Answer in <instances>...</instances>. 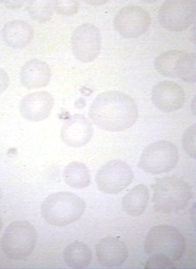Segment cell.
Here are the masks:
<instances>
[{
    "label": "cell",
    "instance_id": "6da1fadb",
    "mask_svg": "<svg viewBox=\"0 0 196 269\" xmlns=\"http://www.w3.org/2000/svg\"><path fill=\"white\" fill-rule=\"evenodd\" d=\"M138 110L134 99L119 91L101 93L93 101L89 116L100 129L112 132L130 128L138 118Z\"/></svg>",
    "mask_w": 196,
    "mask_h": 269
},
{
    "label": "cell",
    "instance_id": "7a4b0ae2",
    "mask_svg": "<svg viewBox=\"0 0 196 269\" xmlns=\"http://www.w3.org/2000/svg\"><path fill=\"white\" fill-rule=\"evenodd\" d=\"M153 192L154 210L169 214L185 209L193 196L191 187L181 178L165 176L157 178L151 186Z\"/></svg>",
    "mask_w": 196,
    "mask_h": 269
},
{
    "label": "cell",
    "instance_id": "3957f363",
    "mask_svg": "<svg viewBox=\"0 0 196 269\" xmlns=\"http://www.w3.org/2000/svg\"><path fill=\"white\" fill-rule=\"evenodd\" d=\"M84 201L71 192L52 193L43 201L41 215L49 224L55 226H67L77 220L83 214Z\"/></svg>",
    "mask_w": 196,
    "mask_h": 269
},
{
    "label": "cell",
    "instance_id": "277c9868",
    "mask_svg": "<svg viewBox=\"0 0 196 269\" xmlns=\"http://www.w3.org/2000/svg\"><path fill=\"white\" fill-rule=\"evenodd\" d=\"M144 245L147 254L162 255L173 262L178 261L183 256L186 241L177 228L162 224L149 230L145 237Z\"/></svg>",
    "mask_w": 196,
    "mask_h": 269
},
{
    "label": "cell",
    "instance_id": "5b68a950",
    "mask_svg": "<svg viewBox=\"0 0 196 269\" xmlns=\"http://www.w3.org/2000/svg\"><path fill=\"white\" fill-rule=\"evenodd\" d=\"M37 241L34 226L25 220H17L6 228L2 239L3 250L10 259H24L31 254Z\"/></svg>",
    "mask_w": 196,
    "mask_h": 269
},
{
    "label": "cell",
    "instance_id": "8992f818",
    "mask_svg": "<svg viewBox=\"0 0 196 269\" xmlns=\"http://www.w3.org/2000/svg\"><path fill=\"white\" fill-rule=\"evenodd\" d=\"M178 150L172 142L159 140L151 143L143 150L138 166L146 172L160 174L168 172L176 166Z\"/></svg>",
    "mask_w": 196,
    "mask_h": 269
},
{
    "label": "cell",
    "instance_id": "52a82bcc",
    "mask_svg": "<svg viewBox=\"0 0 196 269\" xmlns=\"http://www.w3.org/2000/svg\"><path fill=\"white\" fill-rule=\"evenodd\" d=\"M133 178L128 164L121 160H113L100 167L96 174V182L101 192L116 194L126 188Z\"/></svg>",
    "mask_w": 196,
    "mask_h": 269
},
{
    "label": "cell",
    "instance_id": "ba28073f",
    "mask_svg": "<svg viewBox=\"0 0 196 269\" xmlns=\"http://www.w3.org/2000/svg\"><path fill=\"white\" fill-rule=\"evenodd\" d=\"M196 8L194 0H166L158 12L159 23L171 31H183L194 22Z\"/></svg>",
    "mask_w": 196,
    "mask_h": 269
},
{
    "label": "cell",
    "instance_id": "9c48e42d",
    "mask_svg": "<svg viewBox=\"0 0 196 269\" xmlns=\"http://www.w3.org/2000/svg\"><path fill=\"white\" fill-rule=\"evenodd\" d=\"M71 44L76 59L83 63L93 61L99 54L101 49V38L98 28L89 23L78 26L72 34Z\"/></svg>",
    "mask_w": 196,
    "mask_h": 269
},
{
    "label": "cell",
    "instance_id": "30bf717a",
    "mask_svg": "<svg viewBox=\"0 0 196 269\" xmlns=\"http://www.w3.org/2000/svg\"><path fill=\"white\" fill-rule=\"evenodd\" d=\"M150 23L148 12L142 7L135 5L122 8L114 19L115 29L125 38H135L143 35L148 30Z\"/></svg>",
    "mask_w": 196,
    "mask_h": 269
},
{
    "label": "cell",
    "instance_id": "8fae6325",
    "mask_svg": "<svg viewBox=\"0 0 196 269\" xmlns=\"http://www.w3.org/2000/svg\"><path fill=\"white\" fill-rule=\"evenodd\" d=\"M151 99L161 111L170 113L182 107L185 100L183 89L176 82L165 80L158 82L152 88Z\"/></svg>",
    "mask_w": 196,
    "mask_h": 269
},
{
    "label": "cell",
    "instance_id": "7c38bea8",
    "mask_svg": "<svg viewBox=\"0 0 196 269\" xmlns=\"http://www.w3.org/2000/svg\"><path fill=\"white\" fill-rule=\"evenodd\" d=\"M54 104V99L48 92L42 91L27 94L21 100L19 110L23 118L36 122L47 118Z\"/></svg>",
    "mask_w": 196,
    "mask_h": 269
},
{
    "label": "cell",
    "instance_id": "4fadbf2b",
    "mask_svg": "<svg viewBox=\"0 0 196 269\" xmlns=\"http://www.w3.org/2000/svg\"><path fill=\"white\" fill-rule=\"evenodd\" d=\"M93 127L90 121L83 114L71 115L64 122L60 131L62 141L68 146L79 147L91 139Z\"/></svg>",
    "mask_w": 196,
    "mask_h": 269
},
{
    "label": "cell",
    "instance_id": "5bb4252c",
    "mask_svg": "<svg viewBox=\"0 0 196 269\" xmlns=\"http://www.w3.org/2000/svg\"><path fill=\"white\" fill-rule=\"evenodd\" d=\"M98 262L106 268L121 266L128 256L127 247L124 242L113 237H105L98 242L96 247Z\"/></svg>",
    "mask_w": 196,
    "mask_h": 269
},
{
    "label": "cell",
    "instance_id": "9a60e30c",
    "mask_svg": "<svg viewBox=\"0 0 196 269\" xmlns=\"http://www.w3.org/2000/svg\"><path fill=\"white\" fill-rule=\"evenodd\" d=\"M22 84L28 89L46 86L51 78L49 65L38 59L27 61L22 67L20 74Z\"/></svg>",
    "mask_w": 196,
    "mask_h": 269
},
{
    "label": "cell",
    "instance_id": "2e32d148",
    "mask_svg": "<svg viewBox=\"0 0 196 269\" xmlns=\"http://www.w3.org/2000/svg\"><path fill=\"white\" fill-rule=\"evenodd\" d=\"M2 37L5 43L15 48L27 46L33 37V30L26 22L15 20L5 25L2 29Z\"/></svg>",
    "mask_w": 196,
    "mask_h": 269
},
{
    "label": "cell",
    "instance_id": "e0dca14e",
    "mask_svg": "<svg viewBox=\"0 0 196 269\" xmlns=\"http://www.w3.org/2000/svg\"><path fill=\"white\" fill-rule=\"evenodd\" d=\"M149 198V193L147 187L143 184L136 185L123 197L122 209L130 216H139L147 208Z\"/></svg>",
    "mask_w": 196,
    "mask_h": 269
},
{
    "label": "cell",
    "instance_id": "ac0fdd59",
    "mask_svg": "<svg viewBox=\"0 0 196 269\" xmlns=\"http://www.w3.org/2000/svg\"><path fill=\"white\" fill-rule=\"evenodd\" d=\"M63 258L68 267L73 269H83L90 264L92 253L86 244L74 241L65 248Z\"/></svg>",
    "mask_w": 196,
    "mask_h": 269
},
{
    "label": "cell",
    "instance_id": "d6986e66",
    "mask_svg": "<svg viewBox=\"0 0 196 269\" xmlns=\"http://www.w3.org/2000/svg\"><path fill=\"white\" fill-rule=\"evenodd\" d=\"M63 178L70 187L80 189L88 187L90 183V175L87 167L79 161H73L63 171Z\"/></svg>",
    "mask_w": 196,
    "mask_h": 269
},
{
    "label": "cell",
    "instance_id": "ffe728a7",
    "mask_svg": "<svg viewBox=\"0 0 196 269\" xmlns=\"http://www.w3.org/2000/svg\"><path fill=\"white\" fill-rule=\"evenodd\" d=\"M175 77L189 82L196 81V55L194 52L183 51L177 60Z\"/></svg>",
    "mask_w": 196,
    "mask_h": 269
},
{
    "label": "cell",
    "instance_id": "44dd1931",
    "mask_svg": "<svg viewBox=\"0 0 196 269\" xmlns=\"http://www.w3.org/2000/svg\"><path fill=\"white\" fill-rule=\"evenodd\" d=\"M184 50H172L164 52L155 59L154 66L161 75L168 78H175V64Z\"/></svg>",
    "mask_w": 196,
    "mask_h": 269
},
{
    "label": "cell",
    "instance_id": "7402d4cb",
    "mask_svg": "<svg viewBox=\"0 0 196 269\" xmlns=\"http://www.w3.org/2000/svg\"><path fill=\"white\" fill-rule=\"evenodd\" d=\"M29 15L37 21L43 22L49 20L52 15L51 3L48 1H33L27 6Z\"/></svg>",
    "mask_w": 196,
    "mask_h": 269
},
{
    "label": "cell",
    "instance_id": "603a6c76",
    "mask_svg": "<svg viewBox=\"0 0 196 269\" xmlns=\"http://www.w3.org/2000/svg\"><path fill=\"white\" fill-rule=\"evenodd\" d=\"M182 147L186 153L191 158L196 156V125L194 124L184 132L182 139Z\"/></svg>",
    "mask_w": 196,
    "mask_h": 269
},
{
    "label": "cell",
    "instance_id": "cb8c5ba5",
    "mask_svg": "<svg viewBox=\"0 0 196 269\" xmlns=\"http://www.w3.org/2000/svg\"><path fill=\"white\" fill-rule=\"evenodd\" d=\"M145 269H176L172 262L160 255H151L147 260Z\"/></svg>",
    "mask_w": 196,
    "mask_h": 269
},
{
    "label": "cell",
    "instance_id": "d4e9b609",
    "mask_svg": "<svg viewBox=\"0 0 196 269\" xmlns=\"http://www.w3.org/2000/svg\"><path fill=\"white\" fill-rule=\"evenodd\" d=\"M53 6L57 13L71 15L77 12L79 3L75 0H59L55 2Z\"/></svg>",
    "mask_w": 196,
    "mask_h": 269
},
{
    "label": "cell",
    "instance_id": "484cf974",
    "mask_svg": "<svg viewBox=\"0 0 196 269\" xmlns=\"http://www.w3.org/2000/svg\"><path fill=\"white\" fill-rule=\"evenodd\" d=\"M9 83V77L6 71L0 68V94L8 87Z\"/></svg>",
    "mask_w": 196,
    "mask_h": 269
},
{
    "label": "cell",
    "instance_id": "4316f807",
    "mask_svg": "<svg viewBox=\"0 0 196 269\" xmlns=\"http://www.w3.org/2000/svg\"><path fill=\"white\" fill-rule=\"evenodd\" d=\"M88 2L90 4H91L99 5V4H103L105 3V2H106V1H105V0H102V1H101V0H99V1L90 0V1H88Z\"/></svg>",
    "mask_w": 196,
    "mask_h": 269
}]
</instances>
